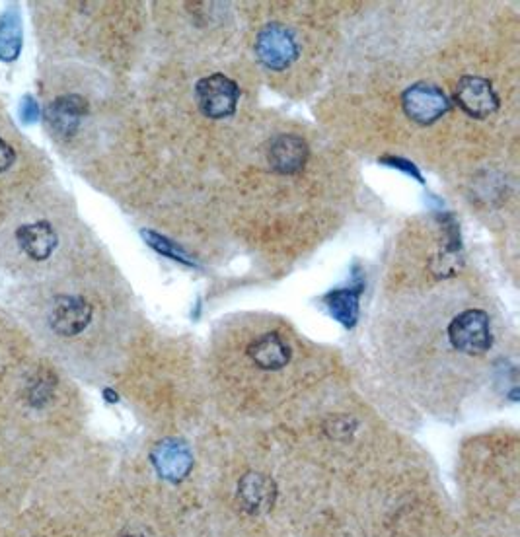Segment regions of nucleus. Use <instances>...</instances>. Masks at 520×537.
Wrapping results in <instances>:
<instances>
[{
  "instance_id": "a211bd4d",
  "label": "nucleus",
  "mask_w": 520,
  "mask_h": 537,
  "mask_svg": "<svg viewBox=\"0 0 520 537\" xmlns=\"http://www.w3.org/2000/svg\"><path fill=\"white\" fill-rule=\"evenodd\" d=\"M18 113H20L22 123H26V125L36 123L39 119V115H41V109H39L36 98H32V96H24L22 102H20V106H18Z\"/></svg>"
},
{
  "instance_id": "f257e3e1",
  "label": "nucleus",
  "mask_w": 520,
  "mask_h": 537,
  "mask_svg": "<svg viewBox=\"0 0 520 537\" xmlns=\"http://www.w3.org/2000/svg\"><path fill=\"white\" fill-rule=\"evenodd\" d=\"M448 339L456 351L482 355L493 345L489 316L483 310H466L448 325Z\"/></svg>"
},
{
  "instance_id": "423d86ee",
  "label": "nucleus",
  "mask_w": 520,
  "mask_h": 537,
  "mask_svg": "<svg viewBox=\"0 0 520 537\" xmlns=\"http://www.w3.org/2000/svg\"><path fill=\"white\" fill-rule=\"evenodd\" d=\"M92 320V306L82 296H57L51 304L49 323L55 333L75 337Z\"/></svg>"
},
{
  "instance_id": "7ed1b4c3",
  "label": "nucleus",
  "mask_w": 520,
  "mask_h": 537,
  "mask_svg": "<svg viewBox=\"0 0 520 537\" xmlns=\"http://www.w3.org/2000/svg\"><path fill=\"white\" fill-rule=\"evenodd\" d=\"M256 55L265 69L285 71L297 61V39L285 26L269 24L258 34Z\"/></svg>"
},
{
  "instance_id": "dca6fc26",
  "label": "nucleus",
  "mask_w": 520,
  "mask_h": 537,
  "mask_svg": "<svg viewBox=\"0 0 520 537\" xmlns=\"http://www.w3.org/2000/svg\"><path fill=\"white\" fill-rule=\"evenodd\" d=\"M55 384L51 380H47V376H39L36 382H32L30 386V401L32 405H43L47 403V399L53 395Z\"/></svg>"
},
{
  "instance_id": "6ab92c4d",
  "label": "nucleus",
  "mask_w": 520,
  "mask_h": 537,
  "mask_svg": "<svg viewBox=\"0 0 520 537\" xmlns=\"http://www.w3.org/2000/svg\"><path fill=\"white\" fill-rule=\"evenodd\" d=\"M14 160H16V154H14L12 146L0 139V174L6 172L14 164Z\"/></svg>"
},
{
  "instance_id": "1a4fd4ad",
  "label": "nucleus",
  "mask_w": 520,
  "mask_h": 537,
  "mask_svg": "<svg viewBox=\"0 0 520 537\" xmlns=\"http://www.w3.org/2000/svg\"><path fill=\"white\" fill-rule=\"evenodd\" d=\"M267 160L279 174H297L308 160V144L297 135H279L269 144Z\"/></svg>"
},
{
  "instance_id": "9d476101",
  "label": "nucleus",
  "mask_w": 520,
  "mask_h": 537,
  "mask_svg": "<svg viewBox=\"0 0 520 537\" xmlns=\"http://www.w3.org/2000/svg\"><path fill=\"white\" fill-rule=\"evenodd\" d=\"M16 240L20 248L26 251L36 261H45L51 257V253L57 248V234L53 226L45 220H39L34 224H24L16 230Z\"/></svg>"
},
{
  "instance_id": "f03ea898",
  "label": "nucleus",
  "mask_w": 520,
  "mask_h": 537,
  "mask_svg": "<svg viewBox=\"0 0 520 537\" xmlns=\"http://www.w3.org/2000/svg\"><path fill=\"white\" fill-rule=\"evenodd\" d=\"M195 98L205 117L224 119L234 115L238 108L240 88L232 78L224 74H211L197 82Z\"/></svg>"
},
{
  "instance_id": "9b49d317",
  "label": "nucleus",
  "mask_w": 520,
  "mask_h": 537,
  "mask_svg": "<svg viewBox=\"0 0 520 537\" xmlns=\"http://www.w3.org/2000/svg\"><path fill=\"white\" fill-rule=\"evenodd\" d=\"M248 357L261 370H281L291 360V349L277 333H263L250 343Z\"/></svg>"
},
{
  "instance_id": "6e6552de",
  "label": "nucleus",
  "mask_w": 520,
  "mask_h": 537,
  "mask_svg": "<svg viewBox=\"0 0 520 537\" xmlns=\"http://www.w3.org/2000/svg\"><path fill=\"white\" fill-rule=\"evenodd\" d=\"M152 464L164 479L178 483L191 471L193 456L186 442L168 438L156 444V448L152 450Z\"/></svg>"
},
{
  "instance_id": "39448f33",
  "label": "nucleus",
  "mask_w": 520,
  "mask_h": 537,
  "mask_svg": "<svg viewBox=\"0 0 520 537\" xmlns=\"http://www.w3.org/2000/svg\"><path fill=\"white\" fill-rule=\"evenodd\" d=\"M454 100L466 115L476 119H485L499 108V96L493 90V84L482 76L460 78Z\"/></svg>"
},
{
  "instance_id": "2eb2a0df",
  "label": "nucleus",
  "mask_w": 520,
  "mask_h": 537,
  "mask_svg": "<svg viewBox=\"0 0 520 537\" xmlns=\"http://www.w3.org/2000/svg\"><path fill=\"white\" fill-rule=\"evenodd\" d=\"M141 236L145 238V242L149 244L152 250H156L158 253L166 255V257H170V259H174V261H180V263H184L187 267H195V261L187 255L186 251L182 250L176 242L168 240L166 236L156 234V232H152V230H143Z\"/></svg>"
},
{
  "instance_id": "0eeeda50",
  "label": "nucleus",
  "mask_w": 520,
  "mask_h": 537,
  "mask_svg": "<svg viewBox=\"0 0 520 537\" xmlns=\"http://www.w3.org/2000/svg\"><path fill=\"white\" fill-rule=\"evenodd\" d=\"M88 115V102L82 96L67 94L55 98L45 111V123L59 139H71L80 121Z\"/></svg>"
},
{
  "instance_id": "f3484780",
  "label": "nucleus",
  "mask_w": 520,
  "mask_h": 537,
  "mask_svg": "<svg viewBox=\"0 0 520 537\" xmlns=\"http://www.w3.org/2000/svg\"><path fill=\"white\" fill-rule=\"evenodd\" d=\"M378 162H380V164H384V166H390V168L402 170L404 174H408V176H411V178L417 179L419 183H423V176H421V172H419V170H417V166H415L413 162H409V160L398 158V156H384V158H380Z\"/></svg>"
},
{
  "instance_id": "ddd939ff",
  "label": "nucleus",
  "mask_w": 520,
  "mask_h": 537,
  "mask_svg": "<svg viewBox=\"0 0 520 537\" xmlns=\"http://www.w3.org/2000/svg\"><path fill=\"white\" fill-rule=\"evenodd\" d=\"M22 51V24L16 12H6L0 18V61L12 63Z\"/></svg>"
},
{
  "instance_id": "20e7f679",
  "label": "nucleus",
  "mask_w": 520,
  "mask_h": 537,
  "mask_svg": "<svg viewBox=\"0 0 520 537\" xmlns=\"http://www.w3.org/2000/svg\"><path fill=\"white\" fill-rule=\"evenodd\" d=\"M402 108L411 121L419 125H433L450 109L445 92L433 84H413L402 94Z\"/></svg>"
},
{
  "instance_id": "f8f14e48",
  "label": "nucleus",
  "mask_w": 520,
  "mask_h": 537,
  "mask_svg": "<svg viewBox=\"0 0 520 537\" xmlns=\"http://www.w3.org/2000/svg\"><path fill=\"white\" fill-rule=\"evenodd\" d=\"M363 294V283L355 287L335 288L324 296V304L335 322L347 329H353L359 322V300Z\"/></svg>"
},
{
  "instance_id": "4468645a",
  "label": "nucleus",
  "mask_w": 520,
  "mask_h": 537,
  "mask_svg": "<svg viewBox=\"0 0 520 537\" xmlns=\"http://www.w3.org/2000/svg\"><path fill=\"white\" fill-rule=\"evenodd\" d=\"M240 497L246 502L248 508L261 510L273 501V487L261 475H248L240 483Z\"/></svg>"
}]
</instances>
